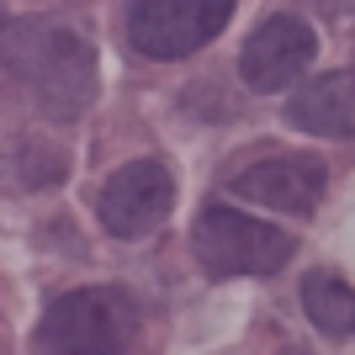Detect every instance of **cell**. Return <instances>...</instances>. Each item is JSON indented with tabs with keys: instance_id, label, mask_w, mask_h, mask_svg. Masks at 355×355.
Returning a JSON list of instances; mask_svg holds the SVG:
<instances>
[{
	"instance_id": "obj_1",
	"label": "cell",
	"mask_w": 355,
	"mask_h": 355,
	"mask_svg": "<svg viewBox=\"0 0 355 355\" xmlns=\"http://www.w3.org/2000/svg\"><path fill=\"white\" fill-rule=\"evenodd\" d=\"M0 59H6V74H16L21 96L53 122L80 117L96 101V85H101L96 53H90V43L80 32L53 21V16L16 21V32L6 37Z\"/></svg>"
},
{
	"instance_id": "obj_2",
	"label": "cell",
	"mask_w": 355,
	"mask_h": 355,
	"mask_svg": "<svg viewBox=\"0 0 355 355\" xmlns=\"http://www.w3.org/2000/svg\"><path fill=\"white\" fill-rule=\"evenodd\" d=\"M144 340V302L128 286H74L32 329L37 355H128Z\"/></svg>"
},
{
	"instance_id": "obj_3",
	"label": "cell",
	"mask_w": 355,
	"mask_h": 355,
	"mask_svg": "<svg viewBox=\"0 0 355 355\" xmlns=\"http://www.w3.org/2000/svg\"><path fill=\"white\" fill-rule=\"evenodd\" d=\"M191 250L207 276H270L292 260L297 239L239 207H207L191 228Z\"/></svg>"
},
{
	"instance_id": "obj_4",
	"label": "cell",
	"mask_w": 355,
	"mask_h": 355,
	"mask_svg": "<svg viewBox=\"0 0 355 355\" xmlns=\"http://www.w3.org/2000/svg\"><path fill=\"white\" fill-rule=\"evenodd\" d=\"M234 16V0H128V37L148 59H186L212 43Z\"/></svg>"
},
{
	"instance_id": "obj_5",
	"label": "cell",
	"mask_w": 355,
	"mask_h": 355,
	"mask_svg": "<svg viewBox=\"0 0 355 355\" xmlns=\"http://www.w3.org/2000/svg\"><path fill=\"white\" fill-rule=\"evenodd\" d=\"M170 207H175V180H170V170H164L159 159L122 164L117 175L101 186V202H96L101 228H106V234H117V239L154 234V228L170 218Z\"/></svg>"
},
{
	"instance_id": "obj_6",
	"label": "cell",
	"mask_w": 355,
	"mask_h": 355,
	"mask_svg": "<svg viewBox=\"0 0 355 355\" xmlns=\"http://www.w3.org/2000/svg\"><path fill=\"white\" fill-rule=\"evenodd\" d=\"M313 53H318V37L302 16L282 11V16H266L260 27L250 32V43L239 53V74L250 90H286L292 80L313 69Z\"/></svg>"
},
{
	"instance_id": "obj_7",
	"label": "cell",
	"mask_w": 355,
	"mask_h": 355,
	"mask_svg": "<svg viewBox=\"0 0 355 355\" xmlns=\"http://www.w3.org/2000/svg\"><path fill=\"white\" fill-rule=\"evenodd\" d=\"M228 191L254 202V207L308 218L324 196V164L313 154H270V159H254L250 170H239Z\"/></svg>"
},
{
	"instance_id": "obj_8",
	"label": "cell",
	"mask_w": 355,
	"mask_h": 355,
	"mask_svg": "<svg viewBox=\"0 0 355 355\" xmlns=\"http://www.w3.org/2000/svg\"><path fill=\"white\" fill-rule=\"evenodd\" d=\"M286 122L313 138H355V69H329L292 90Z\"/></svg>"
},
{
	"instance_id": "obj_9",
	"label": "cell",
	"mask_w": 355,
	"mask_h": 355,
	"mask_svg": "<svg viewBox=\"0 0 355 355\" xmlns=\"http://www.w3.org/2000/svg\"><path fill=\"white\" fill-rule=\"evenodd\" d=\"M302 308H308L313 329L329 334V340H350L355 334V286L340 282V276H329V270L308 276L302 282Z\"/></svg>"
},
{
	"instance_id": "obj_10",
	"label": "cell",
	"mask_w": 355,
	"mask_h": 355,
	"mask_svg": "<svg viewBox=\"0 0 355 355\" xmlns=\"http://www.w3.org/2000/svg\"><path fill=\"white\" fill-rule=\"evenodd\" d=\"M313 6H318V11H350L355 0H313Z\"/></svg>"
},
{
	"instance_id": "obj_11",
	"label": "cell",
	"mask_w": 355,
	"mask_h": 355,
	"mask_svg": "<svg viewBox=\"0 0 355 355\" xmlns=\"http://www.w3.org/2000/svg\"><path fill=\"white\" fill-rule=\"evenodd\" d=\"M0 32H6V6H0Z\"/></svg>"
}]
</instances>
